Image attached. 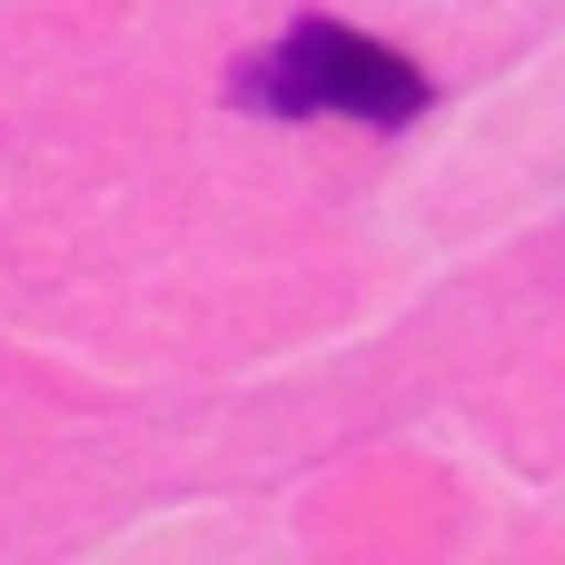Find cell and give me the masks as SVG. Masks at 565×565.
<instances>
[{"label": "cell", "mask_w": 565, "mask_h": 565, "mask_svg": "<svg viewBox=\"0 0 565 565\" xmlns=\"http://www.w3.org/2000/svg\"><path fill=\"white\" fill-rule=\"evenodd\" d=\"M238 99L288 109V119L338 109V119H377V129H397V119H417V109H427V79H417V60H397V50H387V40H367V30L298 20L258 70H238Z\"/></svg>", "instance_id": "cell-1"}]
</instances>
